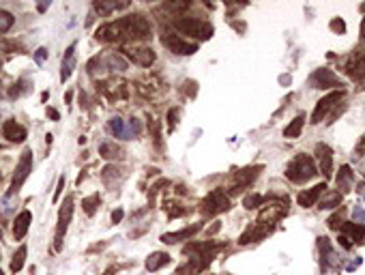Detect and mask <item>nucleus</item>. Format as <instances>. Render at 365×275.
Returning <instances> with one entry per match:
<instances>
[{"instance_id":"f257e3e1","label":"nucleus","mask_w":365,"mask_h":275,"mask_svg":"<svg viewBox=\"0 0 365 275\" xmlns=\"http://www.w3.org/2000/svg\"><path fill=\"white\" fill-rule=\"evenodd\" d=\"M97 41L101 43H110V41H144V39H151V22L135 13V15H127L121 17L116 22H108L101 24L95 32Z\"/></svg>"},{"instance_id":"f03ea898","label":"nucleus","mask_w":365,"mask_h":275,"mask_svg":"<svg viewBox=\"0 0 365 275\" xmlns=\"http://www.w3.org/2000/svg\"><path fill=\"white\" fill-rule=\"evenodd\" d=\"M172 26L189 37L200 39V41H206V39L213 37V26L204 22V19H198V17H174Z\"/></svg>"},{"instance_id":"7ed1b4c3","label":"nucleus","mask_w":365,"mask_h":275,"mask_svg":"<svg viewBox=\"0 0 365 275\" xmlns=\"http://www.w3.org/2000/svg\"><path fill=\"white\" fill-rule=\"evenodd\" d=\"M318 172H316V166H314V159L309 155H297L295 159L288 163L286 168V176L292 181V183H307L309 179H314Z\"/></svg>"},{"instance_id":"20e7f679","label":"nucleus","mask_w":365,"mask_h":275,"mask_svg":"<svg viewBox=\"0 0 365 275\" xmlns=\"http://www.w3.org/2000/svg\"><path fill=\"white\" fill-rule=\"evenodd\" d=\"M230 208V196L224 189H213L208 196H204V200L200 202V213L204 217H213L217 213H224Z\"/></svg>"},{"instance_id":"39448f33","label":"nucleus","mask_w":365,"mask_h":275,"mask_svg":"<svg viewBox=\"0 0 365 275\" xmlns=\"http://www.w3.org/2000/svg\"><path fill=\"white\" fill-rule=\"evenodd\" d=\"M71 217H73V196H67L58 211V226H56V237H54V250L61 252L62 250V239L67 234V228L71 224Z\"/></svg>"},{"instance_id":"423d86ee","label":"nucleus","mask_w":365,"mask_h":275,"mask_svg":"<svg viewBox=\"0 0 365 275\" xmlns=\"http://www.w3.org/2000/svg\"><path fill=\"white\" fill-rule=\"evenodd\" d=\"M30 168H32V150H30V148H26L24 153H22V157H19L17 166H15V172H13L11 187H9V192H6V198H9V196H13L15 192H19V187H22V185H24V181L28 179Z\"/></svg>"},{"instance_id":"0eeeda50","label":"nucleus","mask_w":365,"mask_h":275,"mask_svg":"<svg viewBox=\"0 0 365 275\" xmlns=\"http://www.w3.org/2000/svg\"><path fill=\"white\" fill-rule=\"evenodd\" d=\"M260 170H262V166H253V168L241 170V172H234L232 183H230V189H228V196H239L243 189H247V187L251 185V181L258 176Z\"/></svg>"},{"instance_id":"6e6552de","label":"nucleus","mask_w":365,"mask_h":275,"mask_svg":"<svg viewBox=\"0 0 365 275\" xmlns=\"http://www.w3.org/2000/svg\"><path fill=\"white\" fill-rule=\"evenodd\" d=\"M161 43H164L172 54H179V56H191L198 52V45L195 43L182 41L179 35H172V32H164V35H161Z\"/></svg>"},{"instance_id":"1a4fd4ad","label":"nucleus","mask_w":365,"mask_h":275,"mask_svg":"<svg viewBox=\"0 0 365 275\" xmlns=\"http://www.w3.org/2000/svg\"><path fill=\"white\" fill-rule=\"evenodd\" d=\"M309 84H311V88H337V86H344L340 77H337L333 71L327 69V67L314 71L311 77H309Z\"/></svg>"},{"instance_id":"9d476101","label":"nucleus","mask_w":365,"mask_h":275,"mask_svg":"<svg viewBox=\"0 0 365 275\" xmlns=\"http://www.w3.org/2000/svg\"><path fill=\"white\" fill-rule=\"evenodd\" d=\"M219 247L215 241H204V243H189L185 245V252L189 258H204V260H211L213 263V256L219 252Z\"/></svg>"},{"instance_id":"9b49d317","label":"nucleus","mask_w":365,"mask_h":275,"mask_svg":"<svg viewBox=\"0 0 365 275\" xmlns=\"http://www.w3.org/2000/svg\"><path fill=\"white\" fill-rule=\"evenodd\" d=\"M342 97H344V90H335V93H331V95L324 97V99L318 101V106H316V110H314V114H311V123H314V125H318V123H320V121L324 119V116H327V112L335 106L337 101L342 99Z\"/></svg>"},{"instance_id":"f8f14e48","label":"nucleus","mask_w":365,"mask_h":275,"mask_svg":"<svg viewBox=\"0 0 365 275\" xmlns=\"http://www.w3.org/2000/svg\"><path fill=\"white\" fill-rule=\"evenodd\" d=\"M316 159H318V166H320L322 176L324 179H331V174H333V150L327 144H316Z\"/></svg>"},{"instance_id":"ddd939ff","label":"nucleus","mask_w":365,"mask_h":275,"mask_svg":"<svg viewBox=\"0 0 365 275\" xmlns=\"http://www.w3.org/2000/svg\"><path fill=\"white\" fill-rule=\"evenodd\" d=\"M125 56L131 63L140 65V67H151L155 63V58H157L151 48H129V50H125Z\"/></svg>"},{"instance_id":"4468645a","label":"nucleus","mask_w":365,"mask_h":275,"mask_svg":"<svg viewBox=\"0 0 365 275\" xmlns=\"http://www.w3.org/2000/svg\"><path fill=\"white\" fill-rule=\"evenodd\" d=\"M200 228H202V224H193V226H187L177 232H166V234H161V243L174 245V243H181V241H187V239H191L195 232H200Z\"/></svg>"},{"instance_id":"2eb2a0df","label":"nucleus","mask_w":365,"mask_h":275,"mask_svg":"<svg viewBox=\"0 0 365 275\" xmlns=\"http://www.w3.org/2000/svg\"><path fill=\"white\" fill-rule=\"evenodd\" d=\"M324 189H327L324 183H320V185H314V187H309V189H303V192L299 194V205H301L303 208L314 206L316 202L320 200V196L324 194Z\"/></svg>"},{"instance_id":"dca6fc26","label":"nucleus","mask_w":365,"mask_h":275,"mask_svg":"<svg viewBox=\"0 0 365 275\" xmlns=\"http://www.w3.org/2000/svg\"><path fill=\"white\" fill-rule=\"evenodd\" d=\"M208 265H211V260H204V258H189L185 265L179 267L174 275H200V271H204Z\"/></svg>"},{"instance_id":"f3484780","label":"nucleus","mask_w":365,"mask_h":275,"mask_svg":"<svg viewBox=\"0 0 365 275\" xmlns=\"http://www.w3.org/2000/svg\"><path fill=\"white\" fill-rule=\"evenodd\" d=\"M30 221H32L30 211H22L15 217V221H13V237H15V241H22L26 237V232L30 228Z\"/></svg>"},{"instance_id":"a211bd4d","label":"nucleus","mask_w":365,"mask_h":275,"mask_svg":"<svg viewBox=\"0 0 365 275\" xmlns=\"http://www.w3.org/2000/svg\"><path fill=\"white\" fill-rule=\"evenodd\" d=\"M2 134H4L6 140H9V142H15V144H19V142L26 140V127H22V125H19V123H15V121H6L4 127H2Z\"/></svg>"},{"instance_id":"6ab92c4d","label":"nucleus","mask_w":365,"mask_h":275,"mask_svg":"<svg viewBox=\"0 0 365 275\" xmlns=\"http://www.w3.org/2000/svg\"><path fill=\"white\" fill-rule=\"evenodd\" d=\"M73 52H75V43L69 45L67 52H64V58H62V71H61V80H69V75L73 73L75 69V58H73Z\"/></svg>"},{"instance_id":"aec40b11","label":"nucleus","mask_w":365,"mask_h":275,"mask_svg":"<svg viewBox=\"0 0 365 275\" xmlns=\"http://www.w3.org/2000/svg\"><path fill=\"white\" fill-rule=\"evenodd\" d=\"M99 155L103 157V159H110V161H116V159H122V148L119 146V144L114 142H103L99 146Z\"/></svg>"},{"instance_id":"412c9836","label":"nucleus","mask_w":365,"mask_h":275,"mask_svg":"<svg viewBox=\"0 0 365 275\" xmlns=\"http://www.w3.org/2000/svg\"><path fill=\"white\" fill-rule=\"evenodd\" d=\"M168 263H170V256H168L166 252H155L151 254V256L146 258V271H159L161 267H166Z\"/></svg>"},{"instance_id":"4be33fe9","label":"nucleus","mask_w":365,"mask_h":275,"mask_svg":"<svg viewBox=\"0 0 365 275\" xmlns=\"http://www.w3.org/2000/svg\"><path fill=\"white\" fill-rule=\"evenodd\" d=\"M344 232L350 234V241L355 243H365V226H359V224H342L340 226Z\"/></svg>"},{"instance_id":"5701e85b","label":"nucleus","mask_w":365,"mask_h":275,"mask_svg":"<svg viewBox=\"0 0 365 275\" xmlns=\"http://www.w3.org/2000/svg\"><path fill=\"white\" fill-rule=\"evenodd\" d=\"M353 170L348 166H342L340 172H337V187L342 189V192H350V185H353Z\"/></svg>"},{"instance_id":"b1692460","label":"nucleus","mask_w":365,"mask_h":275,"mask_svg":"<svg viewBox=\"0 0 365 275\" xmlns=\"http://www.w3.org/2000/svg\"><path fill=\"white\" fill-rule=\"evenodd\" d=\"M303 125H305V114H299L297 119L292 121L290 125L284 129V136H286V138H290V140H295V138H299V134H301Z\"/></svg>"},{"instance_id":"393cba45","label":"nucleus","mask_w":365,"mask_h":275,"mask_svg":"<svg viewBox=\"0 0 365 275\" xmlns=\"http://www.w3.org/2000/svg\"><path fill=\"white\" fill-rule=\"evenodd\" d=\"M26 254H28L26 245H19L17 252L13 254V258H11V273H19V271H22V267L26 263Z\"/></svg>"},{"instance_id":"a878e982","label":"nucleus","mask_w":365,"mask_h":275,"mask_svg":"<svg viewBox=\"0 0 365 275\" xmlns=\"http://www.w3.org/2000/svg\"><path fill=\"white\" fill-rule=\"evenodd\" d=\"M340 202H342V194L337 192H327L324 189V194L320 196V208H335Z\"/></svg>"},{"instance_id":"bb28decb","label":"nucleus","mask_w":365,"mask_h":275,"mask_svg":"<svg viewBox=\"0 0 365 275\" xmlns=\"http://www.w3.org/2000/svg\"><path fill=\"white\" fill-rule=\"evenodd\" d=\"M99 205H101V196L99 194H93V196H88V198L82 200V208H84V213H86V215H95V211L99 208Z\"/></svg>"},{"instance_id":"cd10ccee","label":"nucleus","mask_w":365,"mask_h":275,"mask_svg":"<svg viewBox=\"0 0 365 275\" xmlns=\"http://www.w3.org/2000/svg\"><path fill=\"white\" fill-rule=\"evenodd\" d=\"M108 127H110V132L114 134V138H122V140H127V127L122 125V121L119 119V116H114V119H110Z\"/></svg>"},{"instance_id":"c85d7f7f","label":"nucleus","mask_w":365,"mask_h":275,"mask_svg":"<svg viewBox=\"0 0 365 275\" xmlns=\"http://www.w3.org/2000/svg\"><path fill=\"white\" fill-rule=\"evenodd\" d=\"M350 75L355 77V80H365V56L363 58H359L355 65H350V67L346 69Z\"/></svg>"},{"instance_id":"c756f323","label":"nucleus","mask_w":365,"mask_h":275,"mask_svg":"<svg viewBox=\"0 0 365 275\" xmlns=\"http://www.w3.org/2000/svg\"><path fill=\"white\" fill-rule=\"evenodd\" d=\"M13 22H15V17L11 15L9 11H4V9H0V32H6L13 26Z\"/></svg>"},{"instance_id":"7c9ffc66","label":"nucleus","mask_w":365,"mask_h":275,"mask_svg":"<svg viewBox=\"0 0 365 275\" xmlns=\"http://www.w3.org/2000/svg\"><path fill=\"white\" fill-rule=\"evenodd\" d=\"M164 211L168 213V217H170V219H174V217H179V215H182V213H185V208H182V206H179L177 202H164Z\"/></svg>"},{"instance_id":"2f4dec72","label":"nucleus","mask_w":365,"mask_h":275,"mask_svg":"<svg viewBox=\"0 0 365 275\" xmlns=\"http://www.w3.org/2000/svg\"><path fill=\"white\" fill-rule=\"evenodd\" d=\"M262 202H264V196H260V194H251V196H247V198L243 200V206H245V208H249V211H251V208H258L260 205H262Z\"/></svg>"},{"instance_id":"473e14b6","label":"nucleus","mask_w":365,"mask_h":275,"mask_svg":"<svg viewBox=\"0 0 365 275\" xmlns=\"http://www.w3.org/2000/svg\"><path fill=\"white\" fill-rule=\"evenodd\" d=\"M26 90L30 93V86H26V82H24V80H19V82L15 84V86H11V88H9V97H19L22 93H26Z\"/></svg>"},{"instance_id":"72a5a7b5","label":"nucleus","mask_w":365,"mask_h":275,"mask_svg":"<svg viewBox=\"0 0 365 275\" xmlns=\"http://www.w3.org/2000/svg\"><path fill=\"white\" fill-rule=\"evenodd\" d=\"M353 219H355L359 226H365V213H363L361 206H355V208H353Z\"/></svg>"},{"instance_id":"f704fd0d","label":"nucleus","mask_w":365,"mask_h":275,"mask_svg":"<svg viewBox=\"0 0 365 275\" xmlns=\"http://www.w3.org/2000/svg\"><path fill=\"white\" fill-rule=\"evenodd\" d=\"M166 185H170V183H168L166 179H159V181L151 187V198H155V196H157V194L161 192V187H166Z\"/></svg>"},{"instance_id":"c9c22d12","label":"nucleus","mask_w":365,"mask_h":275,"mask_svg":"<svg viewBox=\"0 0 365 275\" xmlns=\"http://www.w3.org/2000/svg\"><path fill=\"white\" fill-rule=\"evenodd\" d=\"M177 116H179V108H172L170 112H168V125H170V132L177 125Z\"/></svg>"},{"instance_id":"e433bc0d","label":"nucleus","mask_w":365,"mask_h":275,"mask_svg":"<svg viewBox=\"0 0 365 275\" xmlns=\"http://www.w3.org/2000/svg\"><path fill=\"white\" fill-rule=\"evenodd\" d=\"M45 58H48V50H45V48H39V50H37V54H35L37 65H43V63H45Z\"/></svg>"},{"instance_id":"4c0bfd02","label":"nucleus","mask_w":365,"mask_h":275,"mask_svg":"<svg viewBox=\"0 0 365 275\" xmlns=\"http://www.w3.org/2000/svg\"><path fill=\"white\" fill-rule=\"evenodd\" d=\"M331 28L337 30V32H344L346 30V24H344L342 19H333V22H331Z\"/></svg>"},{"instance_id":"58836bf2","label":"nucleus","mask_w":365,"mask_h":275,"mask_svg":"<svg viewBox=\"0 0 365 275\" xmlns=\"http://www.w3.org/2000/svg\"><path fill=\"white\" fill-rule=\"evenodd\" d=\"M122 215H125V213H122V208H116V211L112 213V221H114V224H121Z\"/></svg>"},{"instance_id":"ea45409f","label":"nucleus","mask_w":365,"mask_h":275,"mask_svg":"<svg viewBox=\"0 0 365 275\" xmlns=\"http://www.w3.org/2000/svg\"><path fill=\"white\" fill-rule=\"evenodd\" d=\"M62 187H64V176H61V179H58V189H56V194H54V200H58V198H61Z\"/></svg>"},{"instance_id":"a19ab883","label":"nucleus","mask_w":365,"mask_h":275,"mask_svg":"<svg viewBox=\"0 0 365 275\" xmlns=\"http://www.w3.org/2000/svg\"><path fill=\"white\" fill-rule=\"evenodd\" d=\"M337 241H340V245L344 247V250H350V247H353V243H350V239H348V237H340Z\"/></svg>"},{"instance_id":"79ce46f5","label":"nucleus","mask_w":365,"mask_h":275,"mask_svg":"<svg viewBox=\"0 0 365 275\" xmlns=\"http://www.w3.org/2000/svg\"><path fill=\"white\" fill-rule=\"evenodd\" d=\"M48 116H50L52 121H58V119H61V116H58V112H56L54 108H48Z\"/></svg>"},{"instance_id":"37998d69","label":"nucleus","mask_w":365,"mask_h":275,"mask_svg":"<svg viewBox=\"0 0 365 275\" xmlns=\"http://www.w3.org/2000/svg\"><path fill=\"white\" fill-rule=\"evenodd\" d=\"M116 273H119V269H116V267H110V269L103 273V275H116Z\"/></svg>"},{"instance_id":"c03bdc74","label":"nucleus","mask_w":365,"mask_h":275,"mask_svg":"<svg viewBox=\"0 0 365 275\" xmlns=\"http://www.w3.org/2000/svg\"><path fill=\"white\" fill-rule=\"evenodd\" d=\"M71 99H73V93H71V90H69V93L64 95V101H67V103H71Z\"/></svg>"},{"instance_id":"a18cd8bd","label":"nucleus","mask_w":365,"mask_h":275,"mask_svg":"<svg viewBox=\"0 0 365 275\" xmlns=\"http://www.w3.org/2000/svg\"><path fill=\"white\" fill-rule=\"evenodd\" d=\"M361 35H363V41H365V22H363V28H361Z\"/></svg>"},{"instance_id":"49530a36","label":"nucleus","mask_w":365,"mask_h":275,"mask_svg":"<svg viewBox=\"0 0 365 275\" xmlns=\"http://www.w3.org/2000/svg\"><path fill=\"white\" fill-rule=\"evenodd\" d=\"M0 275H4V273H2V271H0Z\"/></svg>"}]
</instances>
